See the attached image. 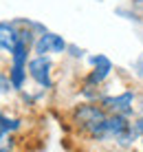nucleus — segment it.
<instances>
[{
	"label": "nucleus",
	"mask_w": 143,
	"mask_h": 152,
	"mask_svg": "<svg viewBox=\"0 0 143 152\" xmlns=\"http://www.w3.org/2000/svg\"><path fill=\"white\" fill-rule=\"evenodd\" d=\"M75 124L79 126V128L84 130V132H90V130H95L101 121H106L108 119V113H106L104 106H93V104H82V106L75 108Z\"/></svg>",
	"instance_id": "1"
},
{
	"label": "nucleus",
	"mask_w": 143,
	"mask_h": 152,
	"mask_svg": "<svg viewBox=\"0 0 143 152\" xmlns=\"http://www.w3.org/2000/svg\"><path fill=\"white\" fill-rule=\"evenodd\" d=\"M132 102H134V95L132 93H123V95L104 99V108L108 115H123V117H128L132 113Z\"/></svg>",
	"instance_id": "2"
},
{
	"label": "nucleus",
	"mask_w": 143,
	"mask_h": 152,
	"mask_svg": "<svg viewBox=\"0 0 143 152\" xmlns=\"http://www.w3.org/2000/svg\"><path fill=\"white\" fill-rule=\"evenodd\" d=\"M29 75L33 77L40 86L51 88V64H49V60H46L44 55H40V57H35V60L29 62Z\"/></svg>",
	"instance_id": "3"
},
{
	"label": "nucleus",
	"mask_w": 143,
	"mask_h": 152,
	"mask_svg": "<svg viewBox=\"0 0 143 152\" xmlns=\"http://www.w3.org/2000/svg\"><path fill=\"white\" fill-rule=\"evenodd\" d=\"M64 40L60 38V35H55V33H46V35H42V38L35 42V53H62L64 51Z\"/></svg>",
	"instance_id": "4"
},
{
	"label": "nucleus",
	"mask_w": 143,
	"mask_h": 152,
	"mask_svg": "<svg viewBox=\"0 0 143 152\" xmlns=\"http://www.w3.org/2000/svg\"><path fill=\"white\" fill-rule=\"evenodd\" d=\"M18 42H20V35L15 33L13 27L0 24V51H9V53H11Z\"/></svg>",
	"instance_id": "5"
},
{
	"label": "nucleus",
	"mask_w": 143,
	"mask_h": 152,
	"mask_svg": "<svg viewBox=\"0 0 143 152\" xmlns=\"http://www.w3.org/2000/svg\"><path fill=\"white\" fill-rule=\"evenodd\" d=\"M13 150H15L13 132H9V130H0V152H13Z\"/></svg>",
	"instance_id": "6"
},
{
	"label": "nucleus",
	"mask_w": 143,
	"mask_h": 152,
	"mask_svg": "<svg viewBox=\"0 0 143 152\" xmlns=\"http://www.w3.org/2000/svg\"><path fill=\"white\" fill-rule=\"evenodd\" d=\"M9 86H11V80H9L4 73H0V95H4V93L9 91Z\"/></svg>",
	"instance_id": "7"
},
{
	"label": "nucleus",
	"mask_w": 143,
	"mask_h": 152,
	"mask_svg": "<svg viewBox=\"0 0 143 152\" xmlns=\"http://www.w3.org/2000/svg\"><path fill=\"white\" fill-rule=\"evenodd\" d=\"M141 110H143V102H141Z\"/></svg>",
	"instance_id": "8"
}]
</instances>
